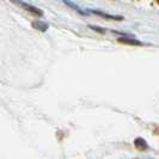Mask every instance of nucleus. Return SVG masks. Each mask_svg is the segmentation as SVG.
Instances as JSON below:
<instances>
[{"label":"nucleus","mask_w":159,"mask_h":159,"mask_svg":"<svg viewBox=\"0 0 159 159\" xmlns=\"http://www.w3.org/2000/svg\"><path fill=\"white\" fill-rule=\"evenodd\" d=\"M12 1H13L15 4H17V5L22 6L24 10H26L28 12H30L32 15H37V16H42V15H43V12L41 11L40 8L35 7V6H31V5H29V4H25L22 0H12Z\"/></svg>","instance_id":"nucleus-1"},{"label":"nucleus","mask_w":159,"mask_h":159,"mask_svg":"<svg viewBox=\"0 0 159 159\" xmlns=\"http://www.w3.org/2000/svg\"><path fill=\"white\" fill-rule=\"evenodd\" d=\"M32 25H34V28L39 29L40 31H46V30H47V28H48V24L42 23V22H35Z\"/></svg>","instance_id":"nucleus-3"},{"label":"nucleus","mask_w":159,"mask_h":159,"mask_svg":"<svg viewBox=\"0 0 159 159\" xmlns=\"http://www.w3.org/2000/svg\"><path fill=\"white\" fill-rule=\"evenodd\" d=\"M134 145H135L136 148H139V150H146L147 148V143L141 138H138L135 140V143H134Z\"/></svg>","instance_id":"nucleus-2"},{"label":"nucleus","mask_w":159,"mask_h":159,"mask_svg":"<svg viewBox=\"0 0 159 159\" xmlns=\"http://www.w3.org/2000/svg\"><path fill=\"white\" fill-rule=\"evenodd\" d=\"M120 42L121 43H128V44H135V46H140L141 43L138 42L135 40H126V39H120Z\"/></svg>","instance_id":"nucleus-4"}]
</instances>
